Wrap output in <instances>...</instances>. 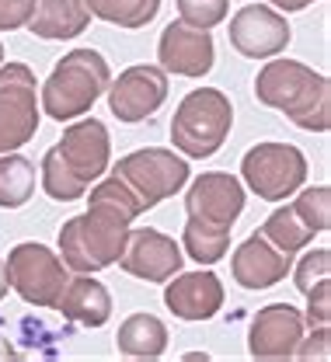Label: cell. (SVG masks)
Masks as SVG:
<instances>
[{
    "label": "cell",
    "instance_id": "d4e9b609",
    "mask_svg": "<svg viewBox=\"0 0 331 362\" xmlns=\"http://www.w3.org/2000/svg\"><path fill=\"white\" fill-rule=\"evenodd\" d=\"M88 192H91L88 202H108V206H115V209H119L122 216H129V220H137L143 213V202L133 195V188H129L122 178H115V175H108V178L101 175Z\"/></svg>",
    "mask_w": 331,
    "mask_h": 362
},
{
    "label": "cell",
    "instance_id": "4fadbf2b",
    "mask_svg": "<svg viewBox=\"0 0 331 362\" xmlns=\"http://www.w3.org/2000/svg\"><path fill=\"white\" fill-rule=\"evenodd\" d=\"M182 265H185V251L175 244V237L153 226L129 230L126 247L119 255V269L143 282H168L171 275L182 272Z\"/></svg>",
    "mask_w": 331,
    "mask_h": 362
},
{
    "label": "cell",
    "instance_id": "9a60e30c",
    "mask_svg": "<svg viewBox=\"0 0 331 362\" xmlns=\"http://www.w3.org/2000/svg\"><path fill=\"white\" fill-rule=\"evenodd\" d=\"M303 314L289 303H269L262 307L251 320V334H248V352L255 359L283 362L296 359V345L303 338Z\"/></svg>",
    "mask_w": 331,
    "mask_h": 362
},
{
    "label": "cell",
    "instance_id": "44dd1931",
    "mask_svg": "<svg viewBox=\"0 0 331 362\" xmlns=\"http://www.w3.org/2000/svg\"><path fill=\"white\" fill-rule=\"evenodd\" d=\"M32 192H35V164L18 150L0 153V206L21 209L32 199Z\"/></svg>",
    "mask_w": 331,
    "mask_h": 362
},
{
    "label": "cell",
    "instance_id": "d6986e66",
    "mask_svg": "<svg viewBox=\"0 0 331 362\" xmlns=\"http://www.w3.org/2000/svg\"><path fill=\"white\" fill-rule=\"evenodd\" d=\"M88 25L91 11L84 0H35L25 28L46 42H59V39H77Z\"/></svg>",
    "mask_w": 331,
    "mask_h": 362
},
{
    "label": "cell",
    "instance_id": "ffe728a7",
    "mask_svg": "<svg viewBox=\"0 0 331 362\" xmlns=\"http://www.w3.org/2000/svg\"><path fill=\"white\" fill-rule=\"evenodd\" d=\"M115 349L126 359H161L168 349V327L153 314L126 317L119 334H115Z\"/></svg>",
    "mask_w": 331,
    "mask_h": 362
},
{
    "label": "cell",
    "instance_id": "5bb4252c",
    "mask_svg": "<svg viewBox=\"0 0 331 362\" xmlns=\"http://www.w3.org/2000/svg\"><path fill=\"white\" fill-rule=\"evenodd\" d=\"M157 59L164 74L175 77H206L216 59V45L206 28H192L182 18L171 21L157 39Z\"/></svg>",
    "mask_w": 331,
    "mask_h": 362
},
{
    "label": "cell",
    "instance_id": "ba28073f",
    "mask_svg": "<svg viewBox=\"0 0 331 362\" xmlns=\"http://www.w3.org/2000/svg\"><path fill=\"white\" fill-rule=\"evenodd\" d=\"M35 74L25 63H0V153L25 146L39 133Z\"/></svg>",
    "mask_w": 331,
    "mask_h": 362
},
{
    "label": "cell",
    "instance_id": "6da1fadb",
    "mask_svg": "<svg viewBox=\"0 0 331 362\" xmlns=\"http://www.w3.org/2000/svg\"><path fill=\"white\" fill-rule=\"evenodd\" d=\"M255 98L265 108L283 112L293 126L307 133L331 129V81L307 63L269 56V63L255 77Z\"/></svg>",
    "mask_w": 331,
    "mask_h": 362
},
{
    "label": "cell",
    "instance_id": "8fae6325",
    "mask_svg": "<svg viewBox=\"0 0 331 362\" xmlns=\"http://www.w3.org/2000/svg\"><path fill=\"white\" fill-rule=\"evenodd\" d=\"M227 39L244 59H269V56L286 52L293 28L283 11H276L269 4H244L231 18Z\"/></svg>",
    "mask_w": 331,
    "mask_h": 362
},
{
    "label": "cell",
    "instance_id": "9c48e42d",
    "mask_svg": "<svg viewBox=\"0 0 331 362\" xmlns=\"http://www.w3.org/2000/svg\"><path fill=\"white\" fill-rule=\"evenodd\" d=\"M244 213V185L227 171H206L192 181L185 195V220L206 230L231 233Z\"/></svg>",
    "mask_w": 331,
    "mask_h": 362
},
{
    "label": "cell",
    "instance_id": "4316f807",
    "mask_svg": "<svg viewBox=\"0 0 331 362\" xmlns=\"http://www.w3.org/2000/svg\"><path fill=\"white\" fill-rule=\"evenodd\" d=\"M42 188H46L49 199H56V202H77V199H84L88 195V188H81L77 181L66 175V168L59 164V157H56V150L49 146L46 157H42Z\"/></svg>",
    "mask_w": 331,
    "mask_h": 362
},
{
    "label": "cell",
    "instance_id": "f546056e",
    "mask_svg": "<svg viewBox=\"0 0 331 362\" xmlns=\"http://www.w3.org/2000/svg\"><path fill=\"white\" fill-rule=\"evenodd\" d=\"M307 296V310H303V324L318 327V324H331V279L318 282Z\"/></svg>",
    "mask_w": 331,
    "mask_h": 362
},
{
    "label": "cell",
    "instance_id": "cb8c5ba5",
    "mask_svg": "<svg viewBox=\"0 0 331 362\" xmlns=\"http://www.w3.org/2000/svg\"><path fill=\"white\" fill-rule=\"evenodd\" d=\"M182 251L199 265H216L227 251H231V233L220 230H206L185 220V233H182Z\"/></svg>",
    "mask_w": 331,
    "mask_h": 362
},
{
    "label": "cell",
    "instance_id": "1f68e13d",
    "mask_svg": "<svg viewBox=\"0 0 331 362\" xmlns=\"http://www.w3.org/2000/svg\"><path fill=\"white\" fill-rule=\"evenodd\" d=\"M35 0H0V32H14L25 28L32 18Z\"/></svg>",
    "mask_w": 331,
    "mask_h": 362
},
{
    "label": "cell",
    "instance_id": "f1b7e54d",
    "mask_svg": "<svg viewBox=\"0 0 331 362\" xmlns=\"http://www.w3.org/2000/svg\"><path fill=\"white\" fill-rule=\"evenodd\" d=\"M293 279H296V289H300V293H310L318 282L331 279V251L328 247H318V251L303 255V262L296 265Z\"/></svg>",
    "mask_w": 331,
    "mask_h": 362
},
{
    "label": "cell",
    "instance_id": "d6a6232c",
    "mask_svg": "<svg viewBox=\"0 0 331 362\" xmlns=\"http://www.w3.org/2000/svg\"><path fill=\"white\" fill-rule=\"evenodd\" d=\"M276 11H283V14H293V11H303V7H310V4H318V0H269Z\"/></svg>",
    "mask_w": 331,
    "mask_h": 362
},
{
    "label": "cell",
    "instance_id": "83f0119b",
    "mask_svg": "<svg viewBox=\"0 0 331 362\" xmlns=\"http://www.w3.org/2000/svg\"><path fill=\"white\" fill-rule=\"evenodd\" d=\"M231 11V0H178V14L192 28H216Z\"/></svg>",
    "mask_w": 331,
    "mask_h": 362
},
{
    "label": "cell",
    "instance_id": "836d02e7",
    "mask_svg": "<svg viewBox=\"0 0 331 362\" xmlns=\"http://www.w3.org/2000/svg\"><path fill=\"white\" fill-rule=\"evenodd\" d=\"M7 289H11V279H7V265H4V258H0V300L7 296Z\"/></svg>",
    "mask_w": 331,
    "mask_h": 362
},
{
    "label": "cell",
    "instance_id": "8992f818",
    "mask_svg": "<svg viewBox=\"0 0 331 362\" xmlns=\"http://www.w3.org/2000/svg\"><path fill=\"white\" fill-rule=\"evenodd\" d=\"M240 178L258 199L283 202L307 181V157L293 143H255L240 160Z\"/></svg>",
    "mask_w": 331,
    "mask_h": 362
},
{
    "label": "cell",
    "instance_id": "4dcf8cb0",
    "mask_svg": "<svg viewBox=\"0 0 331 362\" xmlns=\"http://www.w3.org/2000/svg\"><path fill=\"white\" fill-rule=\"evenodd\" d=\"M296 356H300V359H328V356H331V331H328V324L310 327V334H303V338H300Z\"/></svg>",
    "mask_w": 331,
    "mask_h": 362
},
{
    "label": "cell",
    "instance_id": "ac0fdd59",
    "mask_svg": "<svg viewBox=\"0 0 331 362\" xmlns=\"http://www.w3.org/2000/svg\"><path fill=\"white\" fill-rule=\"evenodd\" d=\"M52 310H59V314L66 317V320H74V324L101 327V324H108V317H112V296H108L105 282L91 279L88 272H77V275H70V282L63 286V293H59V300H56Z\"/></svg>",
    "mask_w": 331,
    "mask_h": 362
},
{
    "label": "cell",
    "instance_id": "5b68a950",
    "mask_svg": "<svg viewBox=\"0 0 331 362\" xmlns=\"http://www.w3.org/2000/svg\"><path fill=\"white\" fill-rule=\"evenodd\" d=\"M112 175L133 188V195L143 202V209H153V206H161L164 199H171V195H178L185 188L189 160L178 157L175 150L146 146V150H133V153L119 157Z\"/></svg>",
    "mask_w": 331,
    "mask_h": 362
},
{
    "label": "cell",
    "instance_id": "e575fe53",
    "mask_svg": "<svg viewBox=\"0 0 331 362\" xmlns=\"http://www.w3.org/2000/svg\"><path fill=\"white\" fill-rule=\"evenodd\" d=\"M0 63H4V45H0Z\"/></svg>",
    "mask_w": 331,
    "mask_h": 362
},
{
    "label": "cell",
    "instance_id": "484cf974",
    "mask_svg": "<svg viewBox=\"0 0 331 362\" xmlns=\"http://www.w3.org/2000/svg\"><path fill=\"white\" fill-rule=\"evenodd\" d=\"M296 209V216L310 226L314 233H325L331 230V188L328 185H318V188H303L300 199L289 202Z\"/></svg>",
    "mask_w": 331,
    "mask_h": 362
},
{
    "label": "cell",
    "instance_id": "3957f363",
    "mask_svg": "<svg viewBox=\"0 0 331 362\" xmlns=\"http://www.w3.org/2000/svg\"><path fill=\"white\" fill-rule=\"evenodd\" d=\"M112 84V66L98 49H74L66 52L49 81L42 84V112L52 122H70L77 115H88L95 101Z\"/></svg>",
    "mask_w": 331,
    "mask_h": 362
},
{
    "label": "cell",
    "instance_id": "603a6c76",
    "mask_svg": "<svg viewBox=\"0 0 331 362\" xmlns=\"http://www.w3.org/2000/svg\"><path fill=\"white\" fill-rule=\"evenodd\" d=\"M262 233H265L279 251H286V255H296V251H303V247L314 240V230L296 216L293 206H279V209L265 220Z\"/></svg>",
    "mask_w": 331,
    "mask_h": 362
},
{
    "label": "cell",
    "instance_id": "277c9868",
    "mask_svg": "<svg viewBox=\"0 0 331 362\" xmlns=\"http://www.w3.org/2000/svg\"><path fill=\"white\" fill-rule=\"evenodd\" d=\"M234 126V105L223 90L216 88H195L182 98L171 119V143L185 157L206 160L220 153Z\"/></svg>",
    "mask_w": 331,
    "mask_h": 362
},
{
    "label": "cell",
    "instance_id": "7402d4cb",
    "mask_svg": "<svg viewBox=\"0 0 331 362\" xmlns=\"http://www.w3.org/2000/svg\"><path fill=\"white\" fill-rule=\"evenodd\" d=\"M91 18H101L108 25H119L126 32H137V28H146L157 11H161V0H84Z\"/></svg>",
    "mask_w": 331,
    "mask_h": 362
},
{
    "label": "cell",
    "instance_id": "2e32d148",
    "mask_svg": "<svg viewBox=\"0 0 331 362\" xmlns=\"http://www.w3.org/2000/svg\"><path fill=\"white\" fill-rule=\"evenodd\" d=\"M234 282L244 289H272L293 272V255L279 251L262 230H255L231 258Z\"/></svg>",
    "mask_w": 331,
    "mask_h": 362
},
{
    "label": "cell",
    "instance_id": "7c38bea8",
    "mask_svg": "<svg viewBox=\"0 0 331 362\" xmlns=\"http://www.w3.org/2000/svg\"><path fill=\"white\" fill-rule=\"evenodd\" d=\"M108 108L119 122H143L168 101V74L161 66H129L108 84Z\"/></svg>",
    "mask_w": 331,
    "mask_h": 362
},
{
    "label": "cell",
    "instance_id": "30bf717a",
    "mask_svg": "<svg viewBox=\"0 0 331 362\" xmlns=\"http://www.w3.org/2000/svg\"><path fill=\"white\" fill-rule=\"evenodd\" d=\"M52 150L59 164L66 168V175L81 188H91L112 164V136H108V126L98 119H81L66 126Z\"/></svg>",
    "mask_w": 331,
    "mask_h": 362
},
{
    "label": "cell",
    "instance_id": "e0dca14e",
    "mask_svg": "<svg viewBox=\"0 0 331 362\" xmlns=\"http://www.w3.org/2000/svg\"><path fill=\"white\" fill-rule=\"evenodd\" d=\"M164 303L178 320H209L223 307V282L213 272H178L164 282Z\"/></svg>",
    "mask_w": 331,
    "mask_h": 362
},
{
    "label": "cell",
    "instance_id": "7a4b0ae2",
    "mask_svg": "<svg viewBox=\"0 0 331 362\" xmlns=\"http://www.w3.org/2000/svg\"><path fill=\"white\" fill-rule=\"evenodd\" d=\"M133 220L122 216L108 202H88V213L66 220L59 226V258L70 272L95 275L112 269L126 247V237L133 230Z\"/></svg>",
    "mask_w": 331,
    "mask_h": 362
},
{
    "label": "cell",
    "instance_id": "52a82bcc",
    "mask_svg": "<svg viewBox=\"0 0 331 362\" xmlns=\"http://www.w3.org/2000/svg\"><path fill=\"white\" fill-rule=\"evenodd\" d=\"M4 265H7L11 289L32 307H56L63 286L70 282V269L63 265V258L35 240L11 247Z\"/></svg>",
    "mask_w": 331,
    "mask_h": 362
}]
</instances>
